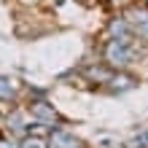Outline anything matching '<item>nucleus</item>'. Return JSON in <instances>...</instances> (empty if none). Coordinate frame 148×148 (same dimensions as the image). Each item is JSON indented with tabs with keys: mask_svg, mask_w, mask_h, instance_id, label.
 Returning a JSON list of instances; mask_svg holds the SVG:
<instances>
[{
	"mask_svg": "<svg viewBox=\"0 0 148 148\" xmlns=\"http://www.w3.org/2000/svg\"><path fill=\"white\" fill-rule=\"evenodd\" d=\"M24 94V86L16 81L11 75H0V102H5V105H16V102L22 100Z\"/></svg>",
	"mask_w": 148,
	"mask_h": 148,
	"instance_id": "9",
	"label": "nucleus"
},
{
	"mask_svg": "<svg viewBox=\"0 0 148 148\" xmlns=\"http://www.w3.org/2000/svg\"><path fill=\"white\" fill-rule=\"evenodd\" d=\"M0 148H22V143L16 140V137L5 135V137H0Z\"/></svg>",
	"mask_w": 148,
	"mask_h": 148,
	"instance_id": "12",
	"label": "nucleus"
},
{
	"mask_svg": "<svg viewBox=\"0 0 148 148\" xmlns=\"http://www.w3.org/2000/svg\"><path fill=\"white\" fill-rule=\"evenodd\" d=\"M137 3H140V5H145V8H148V0H137Z\"/></svg>",
	"mask_w": 148,
	"mask_h": 148,
	"instance_id": "13",
	"label": "nucleus"
},
{
	"mask_svg": "<svg viewBox=\"0 0 148 148\" xmlns=\"http://www.w3.org/2000/svg\"><path fill=\"white\" fill-rule=\"evenodd\" d=\"M32 3H35V0H32Z\"/></svg>",
	"mask_w": 148,
	"mask_h": 148,
	"instance_id": "15",
	"label": "nucleus"
},
{
	"mask_svg": "<svg viewBox=\"0 0 148 148\" xmlns=\"http://www.w3.org/2000/svg\"><path fill=\"white\" fill-rule=\"evenodd\" d=\"M102 38H116V40H137L135 27L124 14H110L102 24Z\"/></svg>",
	"mask_w": 148,
	"mask_h": 148,
	"instance_id": "5",
	"label": "nucleus"
},
{
	"mask_svg": "<svg viewBox=\"0 0 148 148\" xmlns=\"http://www.w3.org/2000/svg\"><path fill=\"white\" fill-rule=\"evenodd\" d=\"M78 78H81L84 84H89L92 89H105L110 84V78H113V70L100 57H94V59H89V62H84L78 67Z\"/></svg>",
	"mask_w": 148,
	"mask_h": 148,
	"instance_id": "3",
	"label": "nucleus"
},
{
	"mask_svg": "<svg viewBox=\"0 0 148 148\" xmlns=\"http://www.w3.org/2000/svg\"><path fill=\"white\" fill-rule=\"evenodd\" d=\"M81 148H89V145H86V143H84V145H81Z\"/></svg>",
	"mask_w": 148,
	"mask_h": 148,
	"instance_id": "14",
	"label": "nucleus"
},
{
	"mask_svg": "<svg viewBox=\"0 0 148 148\" xmlns=\"http://www.w3.org/2000/svg\"><path fill=\"white\" fill-rule=\"evenodd\" d=\"M124 16L132 22L137 43H140L143 49H148V8L140 5V3H135V5H129L127 11H124Z\"/></svg>",
	"mask_w": 148,
	"mask_h": 148,
	"instance_id": "6",
	"label": "nucleus"
},
{
	"mask_svg": "<svg viewBox=\"0 0 148 148\" xmlns=\"http://www.w3.org/2000/svg\"><path fill=\"white\" fill-rule=\"evenodd\" d=\"M127 148H148V127L140 129V135H135L132 140L127 143Z\"/></svg>",
	"mask_w": 148,
	"mask_h": 148,
	"instance_id": "11",
	"label": "nucleus"
},
{
	"mask_svg": "<svg viewBox=\"0 0 148 148\" xmlns=\"http://www.w3.org/2000/svg\"><path fill=\"white\" fill-rule=\"evenodd\" d=\"M148 54L137 40H116V38H102L97 46V57L105 62L113 73L119 70H135V65Z\"/></svg>",
	"mask_w": 148,
	"mask_h": 148,
	"instance_id": "1",
	"label": "nucleus"
},
{
	"mask_svg": "<svg viewBox=\"0 0 148 148\" xmlns=\"http://www.w3.org/2000/svg\"><path fill=\"white\" fill-rule=\"evenodd\" d=\"M81 145L84 140L67 127H57L49 132V148H81Z\"/></svg>",
	"mask_w": 148,
	"mask_h": 148,
	"instance_id": "8",
	"label": "nucleus"
},
{
	"mask_svg": "<svg viewBox=\"0 0 148 148\" xmlns=\"http://www.w3.org/2000/svg\"><path fill=\"white\" fill-rule=\"evenodd\" d=\"M19 143H22V148H49V132L43 135V132H35V129H32V132L24 135Z\"/></svg>",
	"mask_w": 148,
	"mask_h": 148,
	"instance_id": "10",
	"label": "nucleus"
},
{
	"mask_svg": "<svg viewBox=\"0 0 148 148\" xmlns=\"http://www.w3.org/2000/svg\"><path fill=\"white\" fill-rule=\"evenodd\" d=\"M32 116H30V110L24 108V105H14L11 110L3 116V129H5V135H11L16 137V140H22L24 135H30L32 132Z\"/></svg>",
	"mask_w": 148,
	"mask_h": 148,
	"instance_id": "4",
	"label": "nucleus"
},
{
	"mask_svg": "<svg viewBox=\"0 0 148 148\" xmlns=\"http://www.w3.org/2000/svg\"><path fill=\"white\" fill-rule=\"evenodd\" d=\"M24 108L30 110V116H32V121H35V127H46L49 132H51V129H57V127H65L62 113H59V108H57L49 97L27 100V102H24Z\"/></svg>",
	"mask_w": 148,
	"mask_h": 148,
	"instance_id": "2",
	"label": "nucleus"
},
{
	"mask_svg": "<svg viewBox=\"0 0 148 148\" xmlns=\"http://www.w3.org/2000/svg\"><path fill=\"white\" fill-rule=\"evenodd\" d=\"M137 84H140V78L135 75V70H119V73H113L110 84L102 92H108V94H127V92H132Z\"/></svg>",
	"mask_w": 148,
	"mask_h": 148,
	"instance_id": "7",
	"label": "nucleus"
}]
</instances>
